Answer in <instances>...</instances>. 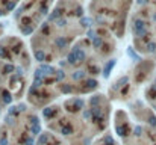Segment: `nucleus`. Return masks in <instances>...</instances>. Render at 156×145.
<instances>
[{"mask_svg":"<svg viewBox=\"0 0 156 145\" xmlns=\"http://www.w3.org/2000/svg\"><path fill=\"white\" fill-rule=\"evenodd\" d=\"M53 0H24L15 12V20L21 33L29 35L35 30L38 23L50 9Z\"/></svg>","mask_w":156,"mask_h":145,"instance_id":"4","label":"nucleus"},{"mask_svg":"<svg viewBox=\"0 0 156 145\" xmlns=\"http://www.w3.org/2000/svg\"><path fill=\"white\" fill-rule=\"evenodd\" d=\"M90 23L91 21L83 17V9L76 0H59L32 40L35 57L44 62V50L50 47V44L52 50L64 54L73 38H76L74 35L91 26Z\"/></svg>","mask_w":156,"mask_h":145,"instance_id":"1","label":"nucleus"},{"mask_svg":"<svg viewBox=\"0 0 156 145\" xmlns=\"http://www.w3.org/2000/svg\"><path fill=\"white\" fill-rule=\"evenodd\" d=\"M136 9L132 20V33L136 47L141 51H149L156 36V0H136ZM156 53V38L155 46Z\"/></svg>","mask_w":156,"mask_h":145,"instance_id":"3","label":"nucleus"},{"mask_svg":"<svg viewBox=\"0 0 156 145\" xmlns=\"http://www.w3.org/2000/svg\"><path fill=\"white\" fill-rule=\"evenodd\" d=\"M132 2L133 0H91L90 14L97 24L121 36Z\"/></svg>","mask_w":156,"mask_h":145,"instance_id":"2","label":"nucleus"},{"mask_svg":"<svg viewBox=\"0 0 156 145\" xmlns=\"http://www.w3.org/2000/svg\"><path fill=\"white\" fill-rule=\"evenodd\" d=\"M18 0H0V15H6L9 11L15 8Z\"/></svg>","mask_w":156,"mask_h":145,"instance_id":"5","label":"nucleus"}]
</instances>
